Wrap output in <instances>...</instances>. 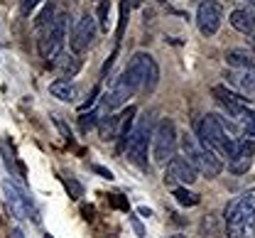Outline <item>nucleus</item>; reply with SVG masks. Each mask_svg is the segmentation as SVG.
<instances>
[{
  "label": "nucleus",
  "instance_id": "f257e3e1",
  "mask_svg": "<svg viewBox=\"0 0 255 238\" xmlns=\"http://www.w3.org/2000/svg\"><path fill=\"white\" fill-rule=\"evenodd\" d=\"M196 137H199L201 145H206L209 150H214L221 160L223 157L228 160V157L236 152L238 142H241V137L236 135V130L223 120L221 116H216V113H206V116L199 120Z\"/></svg>",
  "mask_w": 255,
  "mask_h": 238
},
{
  "label": "nucleus",
  "instance_id": "f03ea898",
  "mask_svg": "<svg viewBox=\"0 0 255 238\" xmlns=\"http://www.w3.org/2000/svg\"><path fill=\"white\" fill-rule=\"evenodd\" d=\"M226 236L255 238V187L226 206Z\"/></svg>",
  "mask_w": 255,
  "mask_h": 238
},
{
  "label": "nucleus",
  "instance_id": "7ed1b4c3",
  "mask_svg": "<svg viewBox=\"0 0 255 238\" xmlns=\"http://www.w3.org/2000/svg\"><path fill=\"white\" fill-rule=\"evenodd\" d=\"M179 145H182L184 157L189 160L194 167H196L199 174L216 177V174L223 170V160L214 152V150H209L206 145H201V142H199V137L187 135V133H184V135L179 137Z\"/></svg>",
  "mask_w": 255,
  "mask_h": 238
},
{
  "label": "nucleus",
  "instance_id": "20e7f679",
  "mask_svg": "<svg viewBox=\"0 0 255 238\" xmlns=\"http://www.w3.org/2000/svg\"><path fill=\"white\" fill-rule=\"evenodd\" d=\"M126 74L130 76V81L135 84V89L142 91V94L155 91V86H157V81H159L157 62H155V57L147 54V52H135L132 59L128 62Z\"/></svg>",
  "mask_w": 255,
  "mask_h": 238
},
{
  "label": "nucleus",
  "instance_id": "39448f33",
  "mask_svg": "<svg viewBox=\"0 0 255 238\" xmlns=\"http://www.w3.org/2000/svg\"><path fill=\"white\" fill-rule=\"evenodd\" d=\"M66 27H69V15H57L47 27H42L39 37V54L47 62H54L64 52V39H66Z\"/></svg>",
  "mask_w": 255,
  "mask_h": 238
},
{
  "label": "nucleus",
  "instance_id": "423d86ee",
  "mask_svg": "<svg viewBox=\"0 0 255 238\" xmlns=\"http://www.w3.org/2000/svg\"><path fill=\"white\" fill-rule=\"evenodd\" d=\"M152 133H155V128H152L150 116L142 118V120L135 125V130H130L128 142H126V155L132 165L147 167V145L152 142Z\"/></svg>",
  "mask_w": 255,
  "mask_h": 238
},
{
  "label": "nucleus",
  "instance_id": "0eeeda50",
  "mask_svg": "<svg viewBox=\"0 0 255 238\" xmlns=\"http://www.w3.org/2000/svg\"><path fill=\"white\" fill-rule=\"evenodd\" d=\"M177 128L169 118H162L152 133V160L157 165H167L177 152Z\"/></svg>",
  "mask_w": 255,
  "mask_h": 238
},
{
  "label": "nucleus",
  "instance_id": "6e6552de",
  "mask_svg": "<svg viewBox=\"0 0 255 238\" xmlns=\"http://www.w3.org/2000/svg\"><path fill=\"white\" fill-rule=\"evenodd\" d=\"M135 94H137L135 84L130 81V76L123 71V74L113 81V86L103 94V113H111V111H116V108L126 106L128 99H132Z\"/></svg>",
  "mask_w": 255,
  "mask_h": 238
},
{
  "label": "nucleus",
  "instance_id": "1a4fd4ad",
  "mask_svg": "<svg viewBox=\"0 0 255 238\" xmlns=\"http://www.w3.org/2000/svg\"><path fill=\"white\" fill-rule=\"evenodd\" d=\"M223 20V7L221 2L216 0H204L199 2V10H196V27L204 37H214L221 27Z\"/></svg>",
  "mask_w": 255,
  "mask_h": 238
},
{
  "label": "nucleus",
  "instance_id": "9d476101",
  "mask_svg": "<svg viewBox=\"0 0 255 238\" xmlns=\"http://www.w3.org/2000/svg\"><path fill=\"white\" fill-rule=\"evenodd\" d=\"M196 177H199V172H196V167L191 165L187 157H177L174 155L164 165V184H169V187H174V184H182V187L194 184Z\"/></svg>",
  "mask_w": 255,
  "mask_h": 238
},
{
  "label": "nucleus",
  "instance_id": "9b49d317",
  "mask_svg": "<svg viewBox=\"0 0 255 238\" xmlns=\"http://www.w3.org/2000/svg\"><path fill=\"white\" fill-rule=\"evenodd\" d=\"M223 79L246 99H255V64L251 67H228V71L223 74Z\"/></svg>",
  "mask_w": 255,
  "mask_h": 238
},
{
  "label": "nucleus",
  "instance_id": "f8f14e48",
  "mask_svg": "<svg viewBox=\"0 0 255 238\" xmlns=\"http://www.w3.org/2000/svg\"><path fill=\"white\" fill-rule=\"evenodd\" d=\"M2 192H5V202H7V209H10L12 216H17V219H34V221H37V214H34L32 202L10 182V179L2 182Z\"/></svg>",
  "mask_w": 255,
  "mask_h": 238
},
{
  "label": "nucleus",
  "instance_id": "ddd939ff",
  "mask_svg": "<svg viewBox=\"0 0 255 238\" xmlns=\"http://www.w3.org/2000/svg\"><path fill=\"white\" fill-rule=\"evenodd\" d=\"M96 27H98V20H96L91 12H84V15L76 20L74 32H71V42H69L76 54L91 47V42H94V37H96Z\"/></svg>",
  "mask_w": 255,
  "mask_h": 238
},
{
  "label": "nucleus",
  "instance_id": "4468645a",
  "mask_svg": "<svg viewBox=\"0 0 255 238\" xmlns=\"http://www.w3.org/2000/svg\"><path fill=\"white\" fill-rule=\"evenodd\" d=\"M253 157H255V142L241 137L236 152L228 157V170L233 172V174H246V172L253 167Z\"/></svg>",
  "mask_w": 255,
  "mask_h": 238
},
{
  "label": "nucleus",
  "instance_id": "2eb2a0df",
  "mask_svg": "<svg viewBox=\"0 0 255 238\" xmlns=\"http://www.w3.org/2000/svg\"><path fill=\"white\" fill-rule=\"evenodd\" d=\"M211 94H214V99H216V101L228 111V116H231V118H236V116H238L241 111H246V108H248V103H251V99L241 96L238 91H233V89H228V86H214V89H211Z\"/></svg>",
  "mask_w": 255,
  "mask_h": 238
},
{
  "label": "nucleus",
  "instance_id": "dca6fc26",
  "mask_svg": "<svg viewBox=\"0 0 255 238\" xmlns=\"http://www.w3.org/2000/svg\"><path fill=\"white\" fill-rule=\"evenodd\" d=\"M49 94L59 101H66V103H74L79 99V86L71 81V79H57L49 84Z\"/></svg>",
  "mask_w": 255,
  "mask_h": 238
},
{
  "label": "nucleus",
  "instance_id": "f3484780",
  "mask_svg": "<svg viewBox=\"0 0 255 238\" xmlns=\"http://www.w3.org/2000/svg\"><path fill=\"white\" fill-rule=\"evenodd\" d=\"M228 22H231V27L233 30H238V32L243 34H255V12L253 10H233L231 12V17H228Z\"/></svg>",
  "mask_w": 255,
  "mask_h": 238
},
{
  "label": "nucleus",
  "instance_id": "a211bd4d",
  "mask_svg": "<svg viewBox=\"0 0 255 238\" xmlns=\"http://www.w3.org/2000/svg\"><path fill=\"white\" fill-rule=\"evenodd\" d=\"M52 64H54V69L62 74L64 79H71V76L81 69V62L76 59V54H64V52L52 62Z\"/></svg>",
  "mask_w": 255,
  "mask_h": 238
},
{
  "label": "nucleus",
  "instance_id": "6ab92c4d",
  "mask_svg": "<svg viewBox=\"0 0 255 238\" xmlns=\"http://www.w3.org/2000/svg\"><path fill=\"white\" fill-rule=\"evenodd\" d=\"M236 125H238V130H241L243 135L255 137V111L253 108L241 111V113L236 116Z\"/></svg>",
  "mask_w": 255,
  "mask_h": 238
},
{
  "label": "nucleus",
  "instance_id": "aec40b11",
  "mask_svg": "<svg viewBox=\"0 0 255 238\" xmlns=\"http://www.w3.org/2000/svg\"><path fill=\"white\" fill-rule=\"evenodd\" d=\"M226 64L228 67H251V64H255V59L243 49H231L226 54Z\"/></svg>",
  "mask_w": 255,
  "mask_h": 238
},
{
  "label": "nucleus",
  "instance_id": "412c9836",
  "mask_svg": "<svg viewBox=\"0 0 255 238\" xmlns=\"http://www.w3.org/2000/svg\"><path fill=\"white\" fill-rule=\"evenodd\" d=\"M174 199H177V204H182V206H196L201 202L199 194L189 192L187 187H174Z\"/></svg>",
  "mask_w": 255,
  "mask_h": 238
},
{
  "label": "nucleus",
  "instance_id": "4be33fe9",
  "mask_svg": "<svg viewBox=\"0 0 255 238\" xmlns=\"http://www.w3.org/2000/svg\"><path fill=\"white\" fill-rule=\"evenodd\" d=\"M98 25H101V30H106V32H108V27H111V2H108V0H103V2L98 5Z\"/></svg>",
  "mask_w": 255,
  "mask_h": 238
},
{
  "label": "nucleus",
  "instance_id": "5701e85b",
  "mask_svg": "<svg viewBox=\"0 0 255 238\" xmlns=\"http://www.w3.org/2000/svg\"><path fill=\"white\" fill-rule=\"evenodd\" d=\"M52 20H54V5H52V2H47V5H44V10H42V12L37 15L34 25H37V27L42 30V27H47V25H49Z\"/></svg>",
  "mask_w": 255,
  "mask_h": 238
},
{
  "label": "nucleus",
  "instance_id": "b1692460",
  "mask_svg": "<svg viewBox=\"0 0 255 238\" xmlns=\"http://www.w3.org/2000/svg\"><path fill=\"white\" fill-rule=\"evenodd\" d=\"M64 187H66V192H69V197H71V199H81V197H84V187H81L76 179L64 177Z\"/></svg>",
  "mask_w": 255,
  "mask_h": 238
},
{
  "label": "nucleus",
  "instance_id": "393cba45",
  "mask_svg": "<svg viewBox=\"0 0 255 238\" xmlns=\"http://www.w3.org/2000/svg\"><path fill=\"white\" fill-rule=\"evenodd\" d=\"M98 116H101L98 111H91V113H84V116L79 118V125H81V130H84V133H86V130H91L94 125H98V120H101Z\"/></svg>",
  "mask_w": 255,
  "mask_h": 238
},
{
  "label": "nucleus",
  "instance_id": "a878e982",
  "mask_svg": "<svg viewBox=\"0 0 255 238\" xmlns=\"http://www.w3.org/2000/svg\"><path fill=\"white\" fill-rule=\"evenodd\" d=\"M0 152H2V157H5V167H7V172H10V177H17L15 157H12V152L7 150V142H2V145H0Z\"/></svg>",
  "mask_w": 255,
  "mask_h": 238
},
{
  "label": "nucleus",
  "instance_id": "bb28decb",
  "mask_svg": "<svg viewBox=\"0 0 255 238\" xmlns=\"http://www.w3.org/2000/svg\"><path fill=\"white\" fill-rule=\"evenodd\" d=\"M54 125H57V128H59V130H62V135L66 137V140H69V137H71V133H69V128H66V125H64L62 120H59V118H54Z\"/></svg>",
  "mask_w": 255,
  "mask_h": 238
},
{
  "label": "nucleus",
  "instance_id": "cd10ccee",
  "mask_svg": "<svg viewBox=\"0 0 255 238\" xmlns=\"http://www.w3.org/2000/svg\"><path fill=\"white\" fill-rule=\"evenodd\" d=\"M94 172H98V174H101V177H106V179H113V172L106 170V167H101V165H96Z\"/></svg>",
  "mask_w": 255,
  "mask_h": 238
},
{
  "label": "nucleus",
  "instance_id": "c85d7f7f",
  "mask_svg": "<svg viewBox=\"0 0 255 238\" xmlns=\"http://www.w3.org/2000/svg\"><path fill=\"white\" fill-rule=\"evenodd\" d=\"M37 2H42V0H25V2H22V12H30Z\"/></svg>",
  "mask_w": 255,
  "mask_h": 238
},
{
  "label": "nucleus",
  "instance_id": "c756f323",
  "mask_svg": "<svg viewBox=\"0 0 255 238\" xmlns=\"http://www.w3.org/2000/svg\"><path fill=\"white\" fill-rule=\"evenodd\" d=\"M10 238H25V236H22L20 229H12V231H10Z\"/></svg>",
  "mask_w": 255,
  "mask_h": 238
},
{
  "label": "nucleus",
  "instance_id": "7c9ffc66",
  "mask_svg": "<svg viewBox=\"0 0 255 238\" xmlns=\"http://www.w3.org/2000/svg\"><path fill=\"white\" fill-rule=\"evenodd\" d=\"M251 49L255 52V34H251Z\"/></svg>",
  "mask_w": 255,
  "mask_h": 238
},
{
  "label": "nucleus",
  "instance_id": "2f4dec72",
  "mask_svg": "<svg viewBox=\"0 0 255 238\" xmlns=\"http://www.w3.org/2000/svg\"><path fill=\"white\" fill-rule=\"evenodd\" d=\"M140 2H142V0H130V5H132V7H137Z\"/></svg>",
  "mask_w": 255,
  "mask_h": 238
},
{
  "label": "nucleus",
  "instance_id": "473e14b6",
  "mask_svg": "<svg viewBox=\"0 0 255 238\" xmlns=\"http://www.w3.org/2000/svg\"><path fill=\"white\" fill-rule=\"evenodd\" d=\"M194 2H204V0H194Z\"/></svg>",
  "mask_w": 255,
  "mask_h": 238
},
{
  "label": "nucleus",
  "instance_id": "72a5a7b5",
  "mask_svg": "<svg viewBox=\"0 0 255 238\" xmlns=\"http://www.w3.org/2000/svg\"><path fill=\"white\" fill-rule=\"evenodd\" d=\"M172 238H184V236H172Z\"/></svg>",
  "mask_w": 255,
  "mask_h": 238
},
{
  "label": "nucleus",
  "instance_id": "f704fd0d",
  "mask_svg": "<svg viewBox=\"0 0 255 238\" xmlns=\"http://www.w3.org/2000/svg\"><path fill=\"white\" fill-rule=\"evenodd\" d=\"M251 2H253V5H255V0H251Z\"/></svg>",
  "mask_w": 255,
  "mask_h": 238
}]
</instances>
